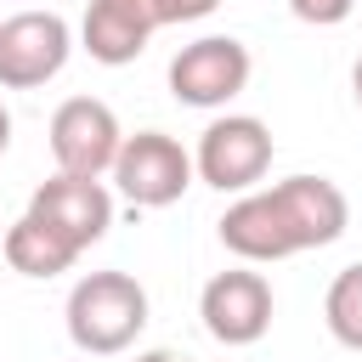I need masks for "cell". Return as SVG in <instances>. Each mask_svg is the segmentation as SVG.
<instances>
[{"label":"cell","instance_id":"cell-1","mask_svg":"<svg viewBox=\"0 0 362 362\" xmlns=\"http://www.w3.org/2000/svg\"><path fill=\"white\" fill-rule=\"evenodd\" d=\"M345 226H351V198L328 175H283L272 187H249L215 221L226 255H238L249 266H272V260H288V255H305V249H328V243L345 238Z\"/></svg>","mask_w":362,"mask_h":362},{"label":"cell","instance_id":"cell-2","mask_svg":"<svg viewBox=\"0 0 362 362\" xmlns=\"http://www.w3.org/2000/svg\"><path fill=\"white\" fill-rule=\"evenodd\" d=\"M62 317L79 356H119L147 328V288L130 272H85L68 288Z\"/></svg>","mask_w":362,"mask_h":362},{"label":"cell","instance_id":"cell-3","mask_svg":"<svg viewBox=\"0 0 362 362\" xmlns=\"http://www.w3.org/2000/svg\"><path fill=\"white\" fill-rule=\"evenodd\" d=\"M272 153H277V141H272L266 119H255V113H221V119L204 124V136L192 147V170L215 192H249L272 170Z\"/></svg>","mask_w":362,"mask_h":362},{"label":"cell","instance_id":"cell-4","mask_svg":"<svg viewBox=\"0 0 362 362\" xmlns=\"http://www.w3.org/2000/svg\"><path fill=\"white\" fill-rule=\"evenodd\" d=\"M249 74H255V57H249L243 40H232V34H204V40L181 45V51L170 57V74H164V79H170V96H175L181 107H226L232 96H243Z\"/></svg>","mask_w":362,"mask_h":362},{"label":"cell","instance_id":"cell-5","mask_svg":"<svg viewBox=\"0 0 362 362\" xmlns=\"http://www.w3.org/2000/svg\"><path fill=\"white\" fill-rule=\"evenodd\" d=\"M113 187L136 204V209H170L187 187H192V153L175 141V136H164V130H136V136H124V147H119V158H113Z\"/></svg>","mask_w":362,"mask_h":362},{"label":"cell","instance_id":"cell-6","mask_svg":"<svg viewBox=\"0 0 362 362\" xmlns=\"http://www.w3.org/2000/svg\"><path fill=\"white\" fill-rule=\"evenodd\" d=\"M272 311H277L272 283H266L249 260H243V266H232V272H215V277L204 283V294H198L204 334H209L215 345H232V351L260 345V339H266V328H272Z\"/></svg>","mask_w":362,"mask_h":362},{"label":"cell","instance_id":"cell-7","mask_svg":"<svg viewBox=\"0 0 362 362\" xmlns=\"http://www.w3.org/2000/svg\"><path fill=\"white\" fill-rule=\"evenodd\" d=\"M74 57V28L57 11H17L0 17V85L6 90H40L57 79Z\"/></svg>","mask_w":362,"mask_h":362},{"label":"cell","instance_id":"cell-8","mask_svg":"<svg viewBox=\"0 0 362 362\" xmlns=\"http://www.w3.org/2000/svg\"><path fill=\"white\" fill-rule=\"evenodd\" d=\"M45 141H51L57 170H68V175H107L113 158H119V147H124V130H119V113H113L107 102H96V96H68V102L51 113Z\"/></svg>","mask_w":362,"mask_h":362},{"label":"cell","instance_id":"cell-9","mask_svg":"<svg viewBox=\"0 0 362 362\" xmlns=\"http://www.w3.org/2000/svg\"><path fill=\"white\" fill-rule=\"evenodd\" d=\"M28 215H40L57 238H68V243L85 255V249L102 243L107 226H113V192L102 187V175H68V170H57L51 181L34 187Z\"/></svg>","mask_w":362,"mask_h":362},{"label":"cell","instance_id":"cell-10","mask_svg":"<svg viewBox=\"0 0 362 362\" xmlns=\"http://www.w3.org/2000/svg\"><path fill=\"white\" fill-rule=\"evenodd\" d=\"M158 28H170L164 0H90L85 23H79V45L90 51V62L124 68L147 51V40Z\"/></svg>","mask_w":362,"mask_h":362},{"label":"cell","instance_id":"cell-11","mask_svg":"<svg viewBox=\"0 0 362 362\" xmlns=\"http://www.w3.org/2000/svg\"><path fill=\"white\" fill-rule=\"evenodd\" d=\"M0 255H6V266L17 277H62L79 260V249L68 238H57L40 215H17L6 226V238H0Z\"/></svg>","mask_w":362,"mask_h":362},{"label":"cell","instance_id":"cell-12","mask_svg":"<svg viewBox=\"0 0 362 362\" xmlns=\"http://www.w3.org/2000/svg\"><path fill=\"white\" fill-rule=\"evenodd\" d=\"M322 322L345 351H362V260L334 272V283L322 294Z\"/></svg>","mask_w":362,"mask_h":362},{"label":"cell","instance_id":"cell-13","mask_svg":"<svg viewBox=\"0 0 362 362\" xmlns=\"http://www.w3.org/2000/svg\"><path fill=\"white\" fill-rule=\"evenodd\" d=\"M288 11L311 28H339L345 17H356V0H288Z\"/></svg>","mask_w":362,"mask_h":362},{"label":"cell","instance_id":"cell-14","mask_svg":"<svg viewBox=\"0 0 362 362\" xmlns=\"http://www.w3.org/2000/svg\"><path fill=\"white\" fill-rule=\"evenodd\" d=\"M221 0H164V17L170 23H198V17H209Z\"/></svg>","mask_w":362,"mask_h":362},{"label":"cell","instance_id":"cell-15","mask_svg":"<svg viewBox=\"0 0 362 362\" xmlns=\"http://www.w3.org/2000/svg\"><path fill=\"white\" fill-rule=\"evenodd\" d=\"M136 362H192V356H181V351L158 345V351H136Z\"/></svg>","mask_w":362,"mask_h":362},{"label":"cell","instance_id":"cell-16","mask_svg":"<svg viewBox=\"0 0 362 362\" xmlns=\"http://www.w3.org/2000/svg\"><path fill=\"white\" fill-rule=\"evenodd\" d=\"M11 147V113H6V102H0V153Z\"/></svg>","mask_w":362,"mask_h":362},{"label":"cell","instance_id":"cell-17","mask_svg":"<svg viewBox=\"0 0 362 362\" xmlns=\"http://www.w3.org/2000/svg\"><path fill=\"white\" fill-rule=\"evenodd\" d=\"M351 90H356V107H362V57H356V68H351Z\"/></svg>","mask_w":362,"mask_h":362},{"label":"cell","instance_id":"cell-18","mask_svg":"<svg viewBox=\"0 0 362 362\" xmlns=\"http://www.w3.org/2000/svg\"><path fill=\"white\" fill-rule=\"evenodd\" d=\"M356 11H362V0H356Z\"/></svg>","mask_w":362,"mask_h":362},{"label":"cell","instance_id":"cell-19","mask_svg":"<svg viewBox=\"0 0 362 362\" xmlns=\"http://www.w3.org/2000/svg\"><path fill=\"white\" fill-rule=\"evenodd\" d=\"M85 362H96V356H85Z\"/></svg>","mask_w":362,"mask_h":362}]
</instances>
